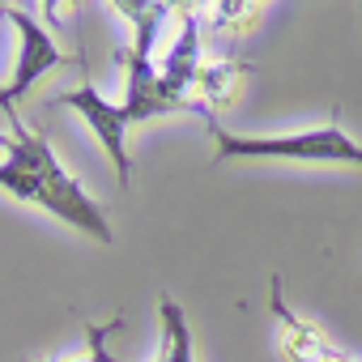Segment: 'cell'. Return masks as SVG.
<instances>
[{
  "mask_svg": "<svg viewBox=\"0 0 362 362\" xmlns=\"http://www.w3.org/2000/svg\"><path fill=\"white\" fill-rule=\"evenodd\" d=\"M9 124H13V132L0 136V153H5V158H0V188H5L13 201L39 205L43 214L60 218L64 226H77L81 235H90L98 243H111L107 214L60 166V158L52 153L47 132L43 128L35 132L22 119H9Z\"/></svg>",
  "mask_w": 362,
  "mask_h": 362,
  "instance_id": "cell-1",
  "label": "cell"
},
{
  "mask_svg": "<svg viewBox=\"0 0 362 362\" xmlns=\"http://www.w3.org/2000/svg\"><path fill=\"white\" fill-rule=\"evenodd\" d=\"M209 136L218 145V162L281 158V162H320V166H362V145L345 136L337 124H320V128L286 132V136H243V132H226L222 124H209Z\"/></svg>",
  "mask_w": 362,
  "mask_h": 362,
  "instance_id": "cell-2",
  "label": "cell"
},
{
  "mask_svg": "<svg viewBox=\"0 0 362 362\" xmlns=\"http://www.w3.org/2000/svg\"><path fill=\"white\" fill-rule=\"evenodd\" d=\"M0 18L13 22V30H18V64H13L9 86H5V115L18 119L13 103H18L43 73H52V69H86V60H81V56H64L60 43L43 30V22H39L35 13L18 9V5H0Z\"/></svg>",
  "mask_w": 362,
  "mask_h": 362,
  "instance_id": "cell-3",
  "label": "cell"
},
{
  "mask_svg": "<svg viewBox=\"0 0 362 362\" xmlns=\"http://www.w3.org/2000/svg\"><path fill=\"white\" fill-rule=\"evenodd\" d=\"M56 107H69V111H77V115L90 124V132L107 145V158H111V166H115L119 188H128V179H132V158H128V145H124V141H128V124H124L119 103H107V98L86 81V86L69 90V94H60Z\"/></svg>",
  "mask_w": 362,
  "mask_h": 362,
  "instance_id": "cell-4",
  "label": "cell"
},
{
  "mask_svg": "<svg viewBox=\"0 0 362 362\" xmlns=\"http://www.w3.org/2000/svg\"><path fill=\"white\" fill-rule=\"evenodd\" d=\"M269 311H273V324H277V354L286 362H345L349 358L315 324H307L303 315L290 311V303L281 294V277H273V286H269Z\"/></svg>",
  "mask_w": 362,
  "mask_h": 362,
  "instance_id": "cell-5",
  "label": "cell"
},
{
  "mask_svg": "<svg viewBox=\"0 0 362 362\" xmlns=\"http://www.w3.org/2000/svg\"><path fill=\"white\" fill-rule=\"evenodd\" d=\"M179 18H184V22H179V39L170 43V52H166V60L158 69H162V81H166V90L175 98L201 103L197 98V77L205 69V60H201V18L188 5H179Z\"/></svg>",
  "mask_w": 362,
  "mask_h": 362,
  "instance_id": "cell-6",
  "label": "cell"
},
{
  "mask_svg": "<svg viewBox=\"0 0 362 362\" xmlns=\"http://www.w3.org/2000/svg\"><path fill=\"white\" fill-rule=\"evenodd\" d=\"M247 73H252V64H243V60H235V56H222V60H214V64L201 69V77H197V98L214 111L218 103H230V94L239 90V77H247Z\"/></svg>",
  "mask_w": 362,
  "mask_h": 362,
  "instance_id": "cell-7",
  "label": "cell"
},
{
  "mask_svg": "<svg viewBox=\"0 0 362 362\" xmlns=\"http://www.w3.org/2000/svg\"><path fill=\"white\" fill-rule=\"evenodd\" d=\"M158 315H162V328H166V358L162 362H197V349H192V328H188V315L170 294L158 298Z\"/></svg>",
  "mask_w": 362,
  "mask_h": 362,
  "instance_id": "cell-8",
  "label": "cell"
},
{
  "mask_svg": "<svg viewBox=\"0 0 362 362\" xmlns=\"http://www.w3.org/2000/svg\"><path fill=\"white\" fill-rule=\"evenodd\" d=\"M264 13H269L264 5H239V0H235V5H218L209 30L214 35H247V30H256V22Z\"/></svg>",
  "mask_w": 362,
  "mask_h": 362,
  "instance_id": "cell-9",
  "label": "cell"
},
{
  "mask_svg": "<svg viewBox=\"0 0 362 362\" xmlns=\"http://www.w3.org/2000/svg\"><path fill=\"white\" fill-rule=\"evenodd\" d=\"M0 111H5V86H0Z\"/></svg>",
  "mask_w": 362,
  "mask_h": 362,
  "instance_id": "cell-10",
  "label": "cell"
},
{
  "mask_svg": "<svg viewBox=\"0 0 362 362\" xmlns=\"http://www.w3.org/2000/svg\"><path fill=\"white\" fill-rule=\"evenodd\" d=\"M345 362H358V358H345Z\"/></svg>",
  "mask_w": 362,
  "mask_h": 362,
  "instance_id": "cell-11",
  "label": "cell"
}]
</instances>
